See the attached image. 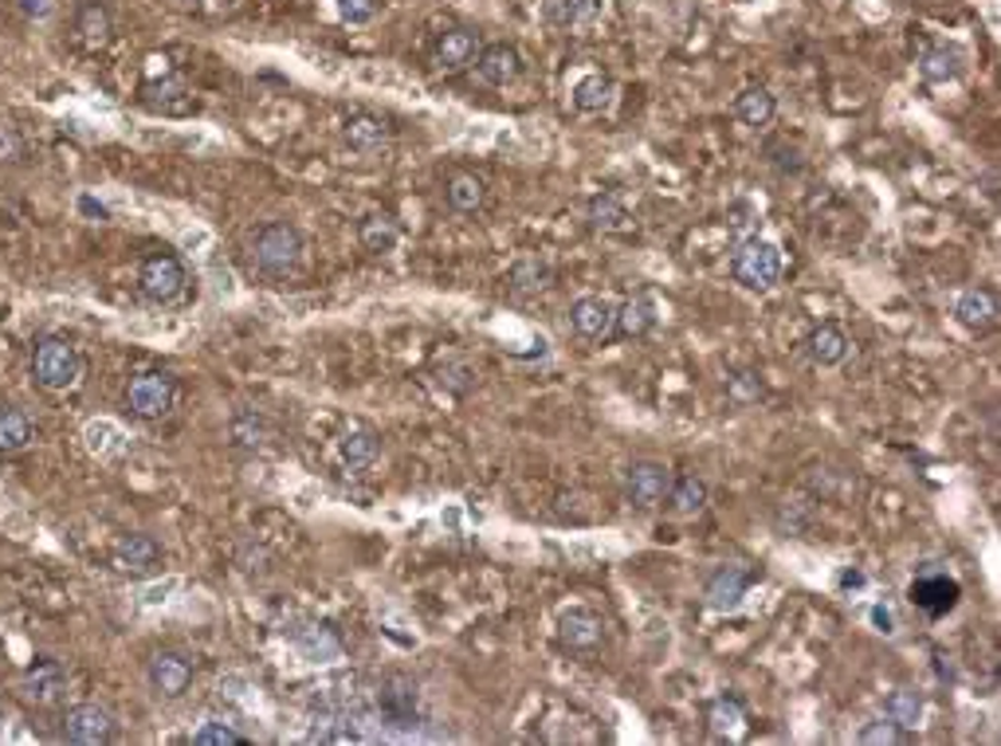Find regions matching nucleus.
Here are the masks:
<instances>
[{"instance_id":"obj_30","label":"nucleus","mask_w":1001,"mask_h":746,"mask_svg":"<svg viewBox=\"0 0 1001 746\" xmlns=\"http://www.w3.org/2000/svg\"><path fill=\"white\" fill-rule=\"evenodd\" d=\"M773 110H778V103H773V95L766 91V86H746L743 95L734 98V115H738V123L743 126H770Z\"/></svg>"},{"instance_id":"obj_14","label":"nucleus","mask_w":1001,"mask_h":746,"mask_svg":"<svg viewBox=\"0 0 1001 746\" xmlns=\"http://www.w3.org/2000/svg\"><path fill=\"white\" fill-rule=\"evenodd\" d=\"M746 590H750V574H746L743 566H723V570H715V574L707 578L703 597H707V605H711V609L734 613L738 605H743Z\"/></svg>"},{"instance_id":"obj_18","label":"nucleus","mask_w":1001,"mask_h":746,"mask_svg":"<svg viewBox=\"0 0 1001 746\" xmlns=\"http://www.w3.org/2000/svg\"><path fill=\"white\" fill-rule=\"evenodd\" d=\"M958 582L946 574H927V578H916L911 582V602L919 605L923 613H931V617H943V613H951L954 605H958Z\"/></svg>"},{"instance_id":"obj_16","label":"nucleus","mask_w":1001,"mask_h":746,"mask_svg":"<svg viewBox=\"0 0 1001 746\" xmlns=\"http://www.w3.org/2000/svg\"><path fill=\"white\" fill-rule=\"evenodd\" d=\"M291 641H295V649L303 652V656H306L311 664H330V661H338V656L346 652V644H342V637H338V629H330L326 621L303 625V629L291 632Z\"/></svg>"},{"instance_id":"obj_33","label":"nucleus","mask_w":1001,"mask_h":746,"mask_svg":"<svg viewBox=\"0 0 1001 746\" xmlns=\"http://www.w3.org/2000/svg\"><path fill=\"white\" fill-rule=\"evenodd\" d=\"M667 503H672L676 515H696V511H703V503H707V483L699 476L672 479V488H667Z\"/></svg>"},{"instance_id":"obj_6","label":"nucleus","mask_w":1001,"mask_h":746,"mask_svg":"<svg viewBox=\"0 0 1001 746\" xmlns=\"http://www.w3.org/2000/svg\"><path fill=\"white\" fill-rule=\"evenodd\" d=\"M115 715L98 703H75V708H67L63 723H59V735L75 746H106L115 738Z\"/></svg>"},{"instance_id":"obj_15","label":"nucleus","mask_w":1001,"mask_h":746,"mask_svg":"<svg viewBox=\"0 0 1001 746\" xmlns=\"http://www.w3.org/2000/svg\"><path fill=\"white\" fill-rule=\"evenodd\" d=\"M476 56H479V32L472 28H449L437 39V48H432V63L440 71H449V75L464 71Z\"/></svg>"},{"instance_id":"obj_47","label":"nucleus","mask_w":1001,"mask_h":746,"mask_svg":"<svg viewBox=\"0 0 1001 746\" xmlns=\"http://www.w3.org/2000/svg\"><path fill=\"white\" fill-rule=\"evenodd\" d=\"M79 209H83L86 217H95V221H106V205H98L95 197H79Z\"/></svg>"},{"instance_id":"obj_11","label":"nucleus","mask_w":1001,"mask_h":746,"mask_svg":"<svg viewBox=\"0 0 1001 746\" xmlns=\"http://www.w3.org/2000/svg\"><path fill=\"white\" fill-rule=\"evenodd\" d=\"M110 562L123 570V574L146 578L162 566V543L150 535H123L110 550Z\"/></svg>"},{"instance_id":"obj_38","label":"nucleus","mask_w":1001,"mask_h":746,"mask_svg":"<svg viewBox=\"0 0 1001 746\" xmlns=\"http://www.w3.org/2000/svg\"><path fill=\"white\" fill-rule=\"evenodd\" d=\"M229 436L236 448H259V444L267 441V424L264 417H256V412H236L229 424Z\"/></svg>"},{"instance_id":"obj_48","label":"nucleus","mask_w":1001,"mask_h":746,"mask_svg":"<svg viewBox=\"0 0 1001 746\" xmlns=\"http://www.w3.org/2000/svg\"><path fill=\"white\" fill-rule=\"evenodd\" d=\"M840 585H864V578H860V574H845V578H840Z\"/></svg>"},{"instance_id":"obj_7","label":"nucleus","mask_w":1001,"mask_h":746,"mask_svg":"<svg viewBox=\"0 0 1001 746\" xmlns=\"http://www.w3.org/2000/svg\"><path fill=\"white\" fill-rule=\"evenodd\" d=\"M146 679H150L153 696L162 699H182L193 688V661L185 652L162 649L153 652L150 664H146Z\"/></svg>"},{"instance_id":"obj_23","label":"nucleus","mask_w":1001,"mask_h":746,"mask_svg":"<svg viewBox=\"0 0 1001 746\" xmlns=\"http://www.w3.org/2000/svg\"><path fill=\"white\" fill-rule=\"evenodd\" d=\"M605 0H546V20L558 28H590L601 20Z\"/></svg>"},{"instance_id":"obj_29","label":"nucleus","mask_w":1001,"mask_h":746,"mask_svg":"<svg viewBox=\"0 0 1001 746\" xmlns=\"http://www.w3.org/2000/svg\"><path fill=\"white\" fill-rule=\"evenodd\" d=\"M656 303L652 299H629V303L620 306L617 318H613V326L620 330V338H644L656 326Z\"/></svg>"},{"instance_id":"obj_31","label":"nucleus","mask_w":1001,"mask_h":746,"mask_svg":"<svg viewBox=\"0 0 1001 746\" xmlns=\"http://www.w3.org/2000/svg\"><path fill=\"white\" fill-rule=\"evenodd\" d=\"M884 719H892L899 731H916L923 719V696L911 688H896L884 699Z\"/></svg>"},{"instance_id":"obj_3","label":"nucleus","mask_w":1001,"mask_h":746,"mask_svg":"<svg viewBox=\"0 0 1001 746\" xmlns=\"http://www.w3.org/2000/svg\"><path fill=\"white\" fill-rule=\"evenodd\" d=\"M731 271L746 291H770L782 276V252L773 248L770 240L750 236L743 244H734Z\"/></svg>"},{"instance_id":"obj_8","label":"nucleus","mask_w":1001,"mask_h":746,"mask_svg":"<svg viewBox=\"0 0 1001 746\" xmlns=\"http://www.w3.org/2000/svg\"><path fill=\"white\" fill-rule=\"evenodd\" d=\"M20 696L36 703V708H51L67 696V668L51 656H36L20 676Z\"/></svg>"},{"instance_id":"obj_40","label":"nucleus","mask_w":1001,"mask_h":746,"mask_svg":"<svg viewBox=\"0 0 1001 746\" xmlns=\"http://www.w3.org/2000/svg\"><path fill=\"white\" fill-rule=\"evenodd\" d=\"M726 232H731L734 244L758 236V212H754V205H746V201L734 205V209L726 212Z\"/></svg>"},{"instance_id":"obj_35","label":"nucleus","mask_w":1001,"mask_h":746,"mask_svg":"<svg viewBox=\"0 0 1001 746\" xmlns=\"http://www.w3.org/2000/svg\"><path fill=\"white\" fill-rule=\"evenodd\" d=\"M743 723H746V711L734 696H719L715 703L707 708V727L715 731V735H738Z\"/></svg>"},{"instance_id":"obj_10","label":"nucleus","mask_w":1001,"mask_h":746,"mask_svg":"<svg viewBox=\"0 0 1001 746\" xmlns=\"http://www.w3.org/2000/svg\"><path fill=\"white\" fill-rule=\"evenodd\" d=\"M377 711H382V719L389 727H400V731L417 727V719H420L417 684H412L409 676H389L382 688H377Z\"/></svg>"},{"instance_id":"obj_34","label":"nucleus","mask_w":1001,"mask_h":746,"mask_svg":"<svg viewBox=\"0 0 1001 746\" xmlns=\"http://www.w3.org/2000/svg\"><path fill=\"white\" fill-rule=\"evenodd\" d=\"M444 197H449V205L456 212H476L479 205H484L487 189H484V182H479L476 173H456V177L449 182V189H444Z\"/></svg>"},{"instance_id":"obj_22","label":"nucleus","mask_w":1001,"mask_h":746,"mask_svg":"<svg viewBox=\"0 0 1001 746\" xmlns=\"http://www.w3.org/2000/svg\"><path fill=\"white\" fill-rule=\"evenodd\" d=\"M338 452H342V464L350 471H365L377 464V456H382V436L373 429H365V424H358V429H350L342 436Z\"/></svg>"},{"instance_id":"obj_12","label":"nucleus","mask_w":1001,"mask_h":746,"mask_svg":"<svg viewBox=\"0 0 1001 746\" xmlns=\"http://www.w3.org/2000/svg\"><path fill=\"white\" fill-rule=\"evenodd\" d=\"M601 637H605V625L593 609H566L558 617V641L570 652H597Z\"/></svg>"},{"instance_id":"obj_32","label":"nucleus","mask_w":1001,"mask_h":746,"mask_svg":"<svg viewBox=\"0 0 1001 746\" xmlns=\"http://www.w3.org/2000/svg\"><path fill=\"white\" fill-rule=\"evenodd\" d=\"M958 71H963V56L954 48H946V44L927 48L923 59H919V75H923L927 83H951Z\"/></svg>"},{"instance_id":"obj_9","label":"nucleus","mask_w":1001,"mask_h":746,"mask_svg":"<svg viewBox=\"0 0 1001 746\" xmlns=\"http://www.w3.org/2000/svg\"><path fill=\"white\" fill-rule=\"evenodd\" d=\"M667 488H672V471L656 459H637L629 471H625V496H629L632 508L640 511H652L660 508L667 499Z\"/></svg>"},{"instance_id":"obj_41","label":"nucleus","mask_w":1001,"mask_h":746,"mask_svg":"<svg viewBox=\"0 0 1001 746\" xmlns=\"http://www.w3.org/2000/svg\"><path fill=\"white\" fill-rule=\"evenodd\" d=\"M28 162V142L16 126L0 123V165H24Z\"/></svg>"},{"instance_id":"obj_26","label":"nucleus","mask_w":1001,"mask_h":746,"mask_svg":"<svg viewBox=\"0 0 1001 746\" xmlns=\"http://www.w3.org/2000/svg\"><path fill=\"white\" fill-rule=\"evenodd\" d=\"M142 95L150 106H162V110H185L189 106V86H185L182 75H173V71H165L162 79H146Z\"/></svg>"},{"instance_id":"obj_44","label":"nucleus","mask_w":1001,"mask_h":746,"mask_svg":"<svg viewBox=\"0 0 1001 746\" xmlns=\"http://www.w3.org/2000/svg\"><path fill=\"white\" fill-rule=\"evenodd\" d=\"M377 4H382V0H338V16H342L346 24H370V20L377 16Z\"/></svg>"},{"instance_id":"obj_49","label":"nucleus","mask_w":1001,"mask_h":746,"mask_svg":"<svg viewBox=\"0 0 1001 746\" xmlns=\"http://www.w3.org/2000/svg\"><path fill=\"white\" fill-rule=\"evenodd\" d=\"M182 4H185V9H197V4H200V0H182Z\"/></svg>"},{"instance_id":"obj_37","label":"nucleus","mask_w":1001,"mask_h":746,"mask_svg":"<svg viewBox=\"0 0 1001 746\" xmlns=\"http://www.w3.org/2000/svg\"><path fill=\"white\" fill-rule=\"evenodd\" d=\"M546 283H550V268H546L543 259H519L515 268H511V288L519 295H538Z\"/></svg>"},{"instance_id":"obj_39","label":"nucleus","mask_w":1001,"mask_h":746,"mask_svg":"<svg viewBox=\"0 0 1001 746\" xmlns=\"http://www.w3.org/2000/svg\"><path fill=\"white\" fill-rule=\"evenodd\" d=\"M189 743L193 746H248V738L240 735L236 727H229V723H200V727L193 731Z\"/></svg>"},{"instance_id":"obj_20","label":"nucleus","mask_w":1001,"mask_h":746,"mask_svg":"<svg viewBox=\"0 0 1001 746\" xmlns=\"http://www.w3.org/2000/svg\"><path fill=\"white\" fill-rule=\"evenodd\" d=\"M342 135H346V145H350V150L377 153V150H385V145H389L393 130H389V123H385V118H377V115H350V118H346Z\"/></svg>"},{"instance_id":"obj_46","label":"nucleus","mask_w":1001,"mask_h":746,"mask_svg":"<svg viewBox=\"0 0 1001 746\" xmlns=\"http://www.w3.org/2000/svg\"><path fill=\"white\" fill-rule=\"evenodd\" d=\"M872 625H876V629L884 632V637H892V632H896V621H892V609H884V605H876V609H872Z\"/></svg>"},{"instance_id":"obj_19","label":"nucleus","mask_w":1001,"mask_h":746,"mask_svg":"<svg viewBox=\"0 0 1001 746\" xmlns=\"http://www.w3.org/2000/svg\"><path fill=\"white\" fill-rule=\"evenodd\" d=\"M476 68H479V79H484V83L507 86L523 75V56H519L511 44H487V48H479Z\"/></svg>"},{"instance_id":"obj_28","label":"nucleus","mask_w":1001,"mask_h":746,"mask_svg":"<svg viewBox=\"0 0 1001 746\" xmlns=\"http://www.w3.org/2000/svg\"><path fill=\"white\" fill-rule=\"evenodd\" d=\"M75 32H79V39H83L91 51L103 48L106 39H110V12H106L103 0H86L83 9H79Z\"/></svg>"},{"instance_id":"obj_42","label":"nucleus","mask_w":1001,"mask_h":746,"mask_svg":"<svg viewBox=\"0 0 1001 746\" xmlns=\"http://www.w3.org/2000/svg\"><path fill=\"white\" fill-rule=\"evenodd\" d=\"M726 397H731L734 405H754L758 397H763V382H758V373L743 370L734 373L731 382H726Z\"/></svg>"},{"instance_id":"obj_2","label":"nucleus","mask_w":1001,"mask_h":746,"mask_svg":"<svg viewBox=\"0 0 1001 746\" xmlns=\"http://www.w3.org/2000/svg\"><path fill=\"white\" fill-rule=\"evenodd\" d=\"M32 377H36L39 389L63 393L83 377V358L67 338H39L36 350H32Z\"/></svg>"},{"instance_id":"obj_24","label":"nucleus","mask_w":1001,"mask_h":746,"mask_svg":"<svg viewBox=\"0 0 1001 746\" xmlns=\"http://www.w3.org/2000/svg\"><path fill=\"white\" fill-rule=\"evenodd\" d=\"M358 240H362L365 252L385 256V252H393L400 244V229L393 217H385V212H370V217L358 224Z\"/></svg>"},{"instance_id":"obj_17","label":"nucleus","mask_w":1001,"mask_h":746,"mask_svg":"<svg viewBox=\"0 0 1001 746\" xmlns=\"http://www.w3.org/2000/svg\"><path fill=\"white\" fill-rule=\"evenodd\" d=\"M954 318H958L966 330H974V335H986V330L998 326V295H993L990 288L963 291L958 303H954Z\"/></svg>"},{"instance_id":"obj_4","label":"nucleus","mask_w":1001,"mask_h":746,"mask_svg":"<svg viewBox=\"0 0 1001 746\" xmlns=\"http://www.w3.org/2000/svg\"><path fill=\"white\" fill-rule=\"evenodd\" d=\"M185 283H189V271L173 252H150L138 268V291L150 303H177L185 295Z\"/></svg>"},{"instance_id":"obj_13","label":"nucleus","mask_w":1001,"mask_h":746,"mask_svg":"<svg viewBox=\"0 0 1001 746\" xmlns=\"http://www.w3.org/2000/svg\"><path fill=\"white\" fill-rule=\"evenodd\" d=\"M613 318H617V306H613L609 299H601V295H582L578 303L570 306V326L582 338H590V342L609 338Z\"/></svg>"},{"instance_id":"obj_36","label":"nucleus","mask_w":1001,"mask_h":746,"mask_svg":"<svg viewBox=\"0 0 1001 746\" xmlns=\"http://www.w3.org/2000/svg\"><path fill=\"white\" fill-rule=\"evenodd\" d=\"M590 221H593V229H601V232H617L629 224V209H625L613 193H601V197H593V205H590Z\"/></svg>"},{"instance_id":"obj_21","label":"nucleus","mask_w":1001,"mask_h":746,"mask_svg":"<svg viewBox=\"0 0 1001 746\" xmlns=\"http://www.w3.org/2000/svg\"><path fill=\"white\" fill-rule=\"evenodd\" d=\"M805 354H810L817 365H825V370H829V365H840L849 358V335L833 323L813 326L810 338H805Z\"/></svg>"},{"instance_id":"obj_27","label":"nucleus","mask_w":1001,"mask_h":746,"mask_svg":"<svg viewBox=\"0 0 1001 746\" xmlns=\"http://www.w3.org/2000/svg\"><path fill=\"white\" fill-rule=\"evenodd\" d=\"M32 444V421L16 405H0V456H16Z\"/></svg>"},{"instance_id":"obj_25","label":"nucleus","mask_w":1001,"mask_h":746,"mask_svg":"<svg viewBox=\"0 0 1001 746\" xmlns=\"http://www.w3.org/2000/svg\"><path fill=\"white\" fill-rule=\"evenodd\" d=\"M613 95H617L613 79L601 75V71H593V75L578 79V86H573V106L585 110V115H601V110H609L613 106Z\"/></svg>"},{"instance_id":"obj_1","label":"nucleus","mask_w":1001,"mask_h":746,"mask_svg":"<svg viewBox=\"0 0 1001 746\" xmlns=\"http://www.w3.org/2000/svg\"><path fill=\"white\" fill-rule=\"evenodd\" d=\"M303 252H306L303 232H299L295 224H287V221H267V224H259V229L248 236L252 268H256L259 276H267V279L295 276L299 264H303Z\"/></svg>"},{"instance_id":"obj_45","label":"nucleus","mask_w":1001,"mask_h":746,"mask_svg":"<svg viewBox=\"0 0 1001 746\" xmlns=\"http://www.w3.org/2000/svg\"><path fill=\"white\" fill-rule=\"evenodd\" d=\"M20 12L32 20H44L51 12V0H20Z\"/></svg>"},{"instance_id":"obj_43","label":"nucleus","mask_w":1001,"mask_h":746,"mask_svg":"<svg viewBox=\"0 0 1001 746\" xmlns=\"http://www.w3.org/2000/svg\"><path fill=\"white\" fill-rule=\"evenodd\" d=\"M904 735L907 731H899L892 719H880V723H868V727L860 731V743L864 746H896V743H904Z\"/></svg>"},{"instance_id":"obj_5","label":"nucleus","mask_w":1001,"mask_h":746,"mask_svg":"<svg viewBox=\"0 0 1001 746\" xmlns=\"http://www.w3.org/2000/svg\"><path fill=\"white\" fill-rule=\"evenodd\" d=\"M173 397H177V385L165 370H146L138 373L130 385H126V405H130L133 417L142 421H158L173 409Z\"/></svg>"}]
</instances>
